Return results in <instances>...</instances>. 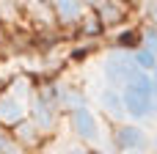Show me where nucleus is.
Wrapping results in <instances>:
<instances>
[{
  "instance_id": "9b49d317",
  "label": "nucleus",
  "mask_w": 157,
  "mask_h": 154,
  "mask_svg": "<svg viewBox=\"0 0 157 154\" xmlns=\"http://www.w3.org/2000/svg\"><path fill=\"white\" fill-rule=\"evenodd\" d=\"M19 138H25L28 143H33V141H36V127H33V124H25V127H19Z\"/></svg>"
},
{
  "instance_id": "dca6fc26",
  "label": "nucleus",
  "mask_w": 157,
  "mask_h": 154,
  "mask_svg": "<svg viewBox=\"0 0 157 154\" xmlns=\"http://www.w3.org/2000/svg\"><path fill=\"white\" fill-rule=\"evenodd\" d=\"M77 3H91V0H77Z\"/></svg>"
},
{
  "instance_id": "1a4fd4ad",
  "label": "nucleus",
  "mask_w": 157,
  "mask_h": 154,
  "mask_svg": "<svg viewBox=\"0 0 157 154\" xmlns=\"http://www.w3.org/2000/svg\"><path fill=\"white\" fill-rule=\"evenodd\" d=\"M36 127H50L52 124V113H50V107L44 105V102H36Z\"/></svg>"
},
{
  "instance_id": "9d476101",
  "label": "nucleus",
  "mask_w": 157,
  "mask_h": 154,
  "mask_svg": "<svg viewBox=\"0 0 157 154\" xmlns=\"http://www.w3.org/2000/svg\"><path fill=\"white\" fill-rule=\"evenodd\" d=\"M0 154H22V152H19V149H17V146H14L8 138L0 132Z\"/></svg>"
},
{
  "instance_id": "423d86ee",
  "label": "nucleus",
  "mask_w": 157,
  "mask_h": 154,
  "mask_svg": "<svg viewBox=\"0 0 157 154\" xmlns=\"http://www.w3.org/2000/svg\"><path fill=\"white\" fill-rule=\"evenodd\" d=\"M132 61H135V66H138L141 72H146V74H149L152 69L157 72V55L152 52V50H146V47L135 50V52H132Z\"/></svg>"
},
{
  "instance_id": "7ed1b4c3",
  "label": "nucleus",
  "mask_w": 157,
  "mask_h": 154,
  "mask_svg": "<svg viewBox=\"0 0 157 154\" xmlns=\"http://www.w3.org/2000/svg\"><path fill=\"white\" fill-rule=\"evenodd\" d=\"M72 127L83 141H99V124L88 107H75L72 110Z\"/></svg>"
},
{
  "instance_id": "f8f14e48",
  "label": "nucleus",
  "mask_w": 157,
  "mask_h": 154,
  "mask_svg": "<svg viewBox=\"0 0 157 154\" xmlns=\"http://www.w3.org/2000/svg\"><path fill=\"white\" fill-rule=\"evenodd\" d=\"M144 41H146V50H152V52L157 55V30H146Z\"/></svg>"
},
{
  "instance_id": "4468645a",
  "label": "nucleus",
  "mask_w": 157,
  "mask_h": 154,
  "mask_svg": "<svg viewBox=\"0 0 157 154\" xmlns=\"http://www.w3.org/2000/svg\"><path fill=\"white\" fill-rule=\"evenodd\" d=\"M66 154H86V152H80V149H69Z\"/></svg>"
},
{
  "instance_id": "f3484780",
  "label": "nucleus",
  "mask_w": 157,
  "mask_h": 154,
  "mask_svg": "<svg viewBox=\"0 0 157 154\" xmlns=\"http://www.w3.org/2000/svg\"><path fill=\"white\" fill-rule=\"evenodd\" d=\"M155 146H157V141H155Z\"/></svg>"
},
{
  "instance_id": "f257e3e1",
  "label": "nucleus",
  "mask_w": 157,
  "mask_h": 154,
  "mask_svg": "<svg viewBox=\"0 0 157 154\" xmlns=\"http://www.w3.org/2000/svg\"><path fill=\"white\" fill-rule=\"evenodd\" d=\"M121 102H124V113L132 118H146L155 110V83L146 72H135L130 77V83L121 88Z\"/></svg>"
},
{
  "instance_id": "ddd939ff",
  "label": "nucleus",
  "mask_w": 157,
  "mask_h": 154,
  "mask_svg": "<svg viewBox=\"0 0 157 154\" xmlns=\"http://www.w3.org/2000/svg\"><path fill=\"white\" fill-rule=\"evenodd\" d=\"M149 14L155 17V25H157V0H152V6H149Z\"/></svg>"
},
{
  "instance_id": "6e6552de",
  "label": "nucleus",
  "mask_w": 157,
  "mask_h": 154,
  "mask_svg": "<svg viewBox=\"0 0 157 154\" xmlns=\"http://www.w3.org/2000/svg\"><path fill=\"white\" fill-rule=\"evenodd\" d=\"M102 105H105L113 116H127V113H124V102H121V94H116V91H105V94H102Z\"/></svg>"
},
{
  "instance_id": "0eeeda50",
  "label": "nucleus",
  "mask_w": 157,
  "mask_h": 154,
  "mask_svg": "<svg viewBox=\"0 0 157 154\" xmlns=\"http://www.w3.org/2000/svg\"><path fill=\"white\" fill-rule=\"evenodd\" d=\"M55 8H58L61 19H66V22H75L80 17V3L77 0H55Z\"/></svg>"
},
{
  "instance_id": "39448f33",
  "label": "nucleus",
  "mask_w": 157,
  "mask_h": 154,
  "mask_svg": "<svg viewBox=\"0 0 157 154\" xmlns=\"http://www.w3.org/2000/svg\"><path fill=\"white\" fill-rule=\"evenodd\" d=\"M19 118H22V105H19L14 96H3V99H0V121L17 124Z\"/></svg>"
},
{
  "instance_id": "2eb2a0df",
  "label": "nucleus",
  "mask_w": 157,
  "mask_h": 154,
  "mask_svg": "<svg viewBox=\"0 0 157 154\" xmlns=\"http://www.w3.org/2000/svg\"><path fill=\"white\" fill-rule=\"evenodd\" d=\"M152 83H155V94H157V72H155V80H152Z\"/></svg>"
},
{
  "instance_id": "f03ea898",
  "label": "nucleus",
  "mask_w": 157,
  "mask_h": 154,
  "mask_svg": "<svg viewBox=\"0 0 157 154\" xmlns=\"http://www.w3.org/2000/svg\"><path fill=\"white\" fill-rule=\"evenodd\" d=\"M135 72H138V66H135L132 55H127V52H113V55L108 58L105 74H108V80H110L113 85H121V88H124Z\"/></svg>"
},
{
  "instance_id": "20e7f679",
  "label": "nucleus",
  "mask_w": 157,
  "mask_h": 154,
  "mask_svg": "<svg viewBox=\"0 0 157 154\" xmlns=\"http://www.w3.org/2000/svg\"><path fill=\"white\" fill-rule=\"evenodd\" d=\"M116 141H119V146L124 152H144L146 149V135L138 127H121L119 135H116Z\"/></svg>"
}]
</instances>
